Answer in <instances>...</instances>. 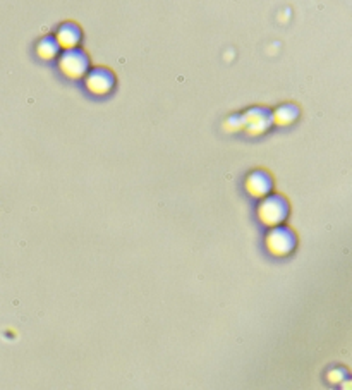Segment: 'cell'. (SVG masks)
I'll return each mask as SVG.
<instances>
[{"instance_id": "6da1fadb", "label": "cell", "mask_w": 352, "mask_h": 390, "mask_svg": "<svg viewBox=\"0 0 352 390\" xmlns=\"http://www.w3.org/2000/svg\"><path fill=\"white\" fill-rule=\"evenodd\" d=\"M256 215L268 229L282 226L289 217V203L282 195H268L256 207Z\"/></svg>"}, {"instance_id": "7a4b0ae2", "label": "cell", "mask_w": 352, "mask_h": 390, "mask_svg": "<svg viewBox=\"0 0 352 390\" xmlns=\"http://www.w3.org/2000/svg\"><path fill=\"white\" fill-rule=\"evenodd\" d=\"M59 71L67 79H81L90 71V59L81 48L64 50L59 57Z\"/></svg>"}, {"instance_id": "3957f363", "label": "cell", "mask_w": 352, "mask_h": 390, "mask_svg": "<svg viewBox=\"0 0 352 390\" xmlns=\"http://www.w3.org/2000/svg\"><path fill=\"white\" fill-rule=\"evenodd\" d=\"M266 249L273 254V256H287L291 254L297 245V238L292 229L285 226H278L270 229L265 235Z\"/></svg>"}, {"instance_id": "277c9868", "label": "cell", "mask_w": 352, "mask_h": 390, "mask_svg": "<svg viewBox=\"0 0 352 390\" xmlns=\"http://www.w3.org/2000/svg\"><path fill=\"white\" fill-rule=\"evenodd\" d=\"M241 124L249 136H261L273 124L272 110L266 107H253L241 115Z\"/></svg>"}, {"instance_id": "5b68a950", "label": "cell", "mask_w": 352, "mask_h": 390, "mask_svg": "<svg viewBox=\"0 0 352 390\" xmlns=\"http://www.w3.org/2000/svg\"><path fill=\"white\" fill-rule=\"evenodd\" d=\"M84 86L91 95L103 96L108 95L115 88V74L110 69L95 67L88 71L84 76Z\"/></svg>"}, {"instance_id": "8992f818", "label": "cell", "mask_w": 352, "mask_h": 390, "mask_svg": "<svg viewBox=\"0 0 352 390\" xmlns=\"http://www.w3.org/2000/svg\"><path fill=\"white\" fill-rule=\"evenodd\" d=\"M245 188L249 196H253L256 200H263L272 193L273 181L268 172L253 171L247 174V177L245 179Z\"/></svg>"}, {"instance_id": "52a82bcc", "label": "cell", "mask_w": 352, "mask_h": 390, "mask_svg": "<svg viewBox=\"0 0 352 390\" xmlns=\"http://www.w3.org/2000/svg\"><path fill=\"white\" fill-rule=\"evenodd\" d=\"M53 38H56L59 48H77V45H79L81 41V30L74 22H64V25L57 30V34Z\"/></svg>"}, {"instance_id": "ba28073f", "label": "cell", "mask_w": 352, "mask_h": 390, "mask_svg": "<svg viewBox=\"0 0 352 390\" xmlns=\"http://www.w3.org/2000/svg\"><path fill=\"white\" fill-rule=\"evenodd\" d=\"M299 117V109L294 103H284L272 112V121L277 126H291Z\"/></svg>"}, {"instance_id": "9c48e42d", "label": "cell", "mask_w": 352, "mask_h": 390, "mask_svg": "<svg viewBox=\"0 0 352 390\" xmlns=\"http://www.w3.org/2000/svg\"><path fill=\"white\" fill-rule=\"evenodd\" d=\"M59 45H57L56 38L53 37H44L37 44V56L40 57L41 60H52L59 56Z\"/></svg>"}, {"instance_id": "30bf717a", "label": "cell", "mask_w": 352, "mask_h": 390, "mask_svg": "<svg viewBox=\"0 0 352 390\" xmlns=\"http://www.w3.org/2000/svg\"><path fill=\"white\" fill-rule=\"evenodd\" d=\"M226 127L229 131H239V129H242V124H241V115L239 117H230L229 121L226 122Z\"/></svg>"}]
</instances>
